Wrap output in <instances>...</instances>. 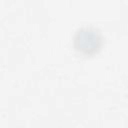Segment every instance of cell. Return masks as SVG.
I'll list each match as a JSON object with an SVG mask.
<instances>
[{
	"label": "cell",
	"instance_id": "obj_1",
	"mask_svg": "<svg viewBox=\"0 0 128 128\" xmlns=\"http://www.w3.org/2000/svg\"><path fill=\"white\" fill-rule=\"evenodd\" d=\"M74 49L81 55L90 56L98 53L103 46V37L94 27H82L74 35Z\"/></svg>",
	"mask_w": 128,
	"mask_h": 128
}]
</instances>
